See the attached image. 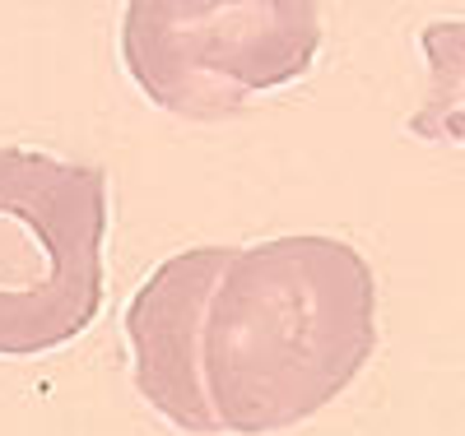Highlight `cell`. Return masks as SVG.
Returning a JSON list of instances; mask_svg holds the SVG:
<instances>
[{
  "label": "cell",
  "instance_id": "6da1fadb",
  "mask_svg": "<svg viewBox=\"0 0 465 436\" xmlns=\"http://www.w3.org/2000/svg\"><path fill=\"white\" fill-rule=\"evenodd\" d=\"M377 353V274L326 232L232 247L201 321L214 431L270 436L317 418Z\"/></svg>",
  "mask_w": 465,
  "mask_h": 436
},
{
  "label": "cell",
  "instance_id": "7a4b0ae2",
  "mask_svg": "<svg viewBox=\"0 0 465 436\" xmlns=\"http://www.w3.org/2000/svg\"><path fill=\"white\" fill-rule=\"evenodd\" d=\"M107 172L0 149V358H43L103 311Z\"/></svg>",
  "mask_w": 465,
  "mask_h": 436
},
{
  "label": "cell",
  "instance_id": "3957f363",
  "mask_svg": "<svg viewBox=\"0 0 465 436\" xmlns=\"http://www.w3.org/2000/svg\"><path fill=\"white\" fill-rule=\"evenodd\" d=\"M307 0H131L122 61L135 89L182 121H223L261 93L298 84L322 56Z\"/></svg>",
  "mask_w": 465,
  "mask_h": 436
},
{
  "label": "cell",
  "instance_id": "277c9868",
  "mask_svg": "<svg viewBox=\"0 0 465 436\" xmlns=\"http://www.w3.org/2000/svg\"><path fill=\"white\" fill-rule=\"evenodd\" d=\"M232 247H191L168 256L126 306L131 376L140 400L163 422L210 436L214 418L201 385V321Z\"/></svg>",
  "mask_w": 465,
  "mask_h": 436
},
{
  "label": "cell",
  "instance_id": "5b68a950",
  "mask_svg": "<svg viewBox=\"0 0 465 436\" xmlns=\"http://www.w3.org/2000/svg\"><path fill=\"white\" fill-rule=\"evenodd\" d=\"M423 52V98L405 131L429 144L465 149V19H438L419 33Z\"/></svg>",
  "mask_w": 465,
  "mask_h": 436
}]
</instances>
